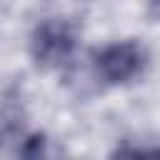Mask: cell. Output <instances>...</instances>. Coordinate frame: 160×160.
<instances>
[{
	"label": "cell",
	"instance_id": "1",
	"mask_svg": "<svg viewBox=\"0 0 160 160\" xmlns=\"http://www.w3.org/2000/svg\"><path fill=\"white\" fill-rule=\"evenodd\" d=\"M78 48V30L70 20L62 18H45L40 20L28 40V52L35 68L40 70H55L62 68Z\"/></svg>",
	"mask_w": 160,
	"mask_h": 160
},
{
	"label": "cell",
	"instance_id": "2",
	"mask_svg": "<svg viewBox=\"0 0 160 160\" xmlns=\"http://www.w3.org/2000/svg\"><path fill=\"white\" fill-rule=\"evenodd\" d=\"M148 48L132 38L110 42L92 55V72L102 85H128L148 68Z\"/></svg>",
	"mask_w": 160,
	"mask_h": 160
},
{
	"label": "cell",
	"instance_id": "3",
	"mask_svg": "<svg viewBox=\"0 0 160 160\" xmlns=\"http://www.w3.org/2000/svg\"><path fill=\"white\" fill-rule=\"evenodd\" d=\"M18 160H70V155L48 132H30L20 142Z\"/></svg>",
	"mask_w": 160,
	"mask_h": 160
},
{
	"label": "cell",
	"instance_id": "4",
	"mask_svg": "<svg viewBox=\"0 0 160 160\" xmlns=\"http://www.w3.org/2000/svg\"><path fill=\"white\" fill-rule=\"evenodd\" d=\"M25 120L22 98L15 90H0V142L12 138Z\"/></svg>",
	"mask_w": 160,
	"mask_h": 160
},
{
	"label": "cell",
	"instance_id": "5",
	"mask_svg": "<svg viewBox=\"0 0 160 160\" xmlns=\"http://www.w3.org/2000/svg\"><path fill=\"white\" fill-rule=\"evenodd\" d=\"M108 160H160V148H138V145H120L110 152Z\"/></svg>",
	"mask_w": 160,
	"mask_h": 160
},
{
	"label": "cell",
	"instance_id": "6",
	"mask_svg": "<svg viewBox=\"0 0 160 160\" xmlns=\"http://www.w3.org/2000/svg\"><path fill=\"white\" fill-rule=\"evenodd\" d=\"M148 15L160 22V0H148Z\"/></svg>",
	"mask_w": 160,
	"mask_h": 160
}]
</instances>
